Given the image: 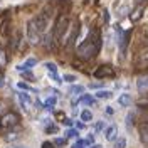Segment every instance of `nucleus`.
Instances as JSON below:
<instances>
[{
    "mask_svg": "<svg viewBox=\"0 0 148 148\" xmlns=\"http://www.w3.org/2000/svg\"><path fill=\"white\" fill-rule=\"evenodd\" d=\"M92 74H94L96 79H106V77H114V76H116V71H114L113 66H110V64H101Z\"/></svg>",
    "mask_w": 148,
    "mask_h": 148,
    "instance_id": "39448f33",
    "label": "nucleus"
},
{
    "mask_svg": "<svg viewBox=\"0 0 148 148\" xmlns=\"http://www.w3.org/2000/svg\"><path fill=\"white\" fill-rule=\"evenodd\" d=\"M14 148H27V147H22V145H17V147H14Z\"/></svg>",
    "mask_w": 148,
    "mask_h": 148,
    "instance_id": "ea45409f",
    "label": "nucleus"
},
{
    "mask_svg": "<svg viewBox=\"0 0 148 148\" xmlns=\"http://www.w3.org/2000/svg\"><path fill=\"white\" fill-rule=\"evenodd\" d=\"M46 131L49 133V135H52V133H56V131H57V126H56V125H47Z\"/></svg>",
    "mask_w": 148,
    "mask_h": 148,
    "instance_id": "c756f323",
    "label": "nucleus"
},
{
    "mask_svg": "<svg viewBox=\"0 0 148 148\" xmlns=\"http://www.w3.org/2000/svg\"><path fill=\"white\" fill-rule=\"evenodd\" d=\"M89 143H92V136H89L88 140H77L73 145V148H86Z\"/></svg>",
    "mask_w": 148,
    "mask_h": 148,
    "instance_id": "aec40b11",
    "label": "nucleus"
},
{
    "mask_svg": "<svg viewBox=\"0 0 148 148\" xmlns=\"http://www.w3.org/2000/svg\"><path fill=\"white\" fill-rule=\"evenodd\" d=\"M77 103H81V104H88V106H91V104H94V98H92V96H89V94H84V96H81V98L77 99Z\"/></svg>",
    "mask_w": 148,
    "mask_h": 148,
    "instance_id": "412c9836",
    "label": "nucleus"
},
{
    "mask_svg": "<svg viewBox=\"0 0 148 148\" xmlns=\"http://www.w3.org/2000/svg\"><path fill=\"white\" fill-rule=\"evenodd\" d=\"M79 22H76L73 25V30H71V34H69V37L64 40V46L69 49V47H73L74 46V42H76V39H77V36H79Z\"/></svg>",
    "mask_w": 148,
    "mask_h": 148,
    "instance_id": "423d86ee",
    "label": "nucleus"
},
{
    "mask_svg": "<svg viewBox=\"0 0 148 148\" xmlns=\"http://www.w3.org/2000/svg\"><path fill=\"white\" fill-rule=\"evenodd\" d=\"M64 123L67 125V126H73V121H71V120H64Z\"/></svg>",
    "mask_w": 148,
    "mask_h": 148,
    "instance_id": "4c0bfd02",
    "label": "nucleus"
},
{
    "mask_svg": "<svg viewBox=\"0 0 148 148\" xmlns=\"http://www.w3.org/2000/svg\"><path fill=\"white\" fill-rule=\"evenodd\" d=\"M62 81H66V83H74V81H76V76H73V74H66L64 77H62Z\"/></svg>",
    "mask_w": 148,
    "mask_h": 148,
    "instance_id": "c85d7f7f",
    "label": "nucleus"
},
{
    "mask_svg": "<svg viewBox=\"0 0 148 148\" xmlns=\"http://www.w3.org/2000/svg\"><path fill=\"white\" fill-rule=\"evenodd\" d=\"M113 96V92L110 91H99V92H96V98H101V99H108V98H111Z\"/></svg>",
    "mask_w": 148,
    "mask_h": 148,
    "instance_id": "b1692460",
    "label": "nucleus"
},
{
    "mask_svg": "<svg viewBox=\"0 0 148 148\" xmlns=\"http://www.w3.org/2000/svg\"><path fill=\"white\" fill-rule=\"evenodd\" d=\"M17 98H18V101H20L22 110L30 111V108H32V99H30V96H29L27 92H17Z\"/></svg>",
    "mask_w": 148,
    "mask_h": 148,
    "instance_id": "0eeeda50",
    "label": "nucleus"
},
{
    "mask_svg": "<svg viewBox=\"0 0 148 148\" xmlns=\"http://www.w3.org/2000/svg\"><path fill=\"white\" fill-rule=\"evenodd\" d=\"M9 62V57H7V51H5V47L0 44V73L5 69V66Z\"/></svg>",
    "mask_w": 148,
    "mask_h": 148,
    "instance_id": "4468645a",
    "label": "nucleus"
},
{
    "mask_svg": "<svg viewBox=\"0 0 148 148\" xmlns=\"http://www.w3.org/2000/svg\"><path fill=\"white\" fill-rule=\"evenodd\" d=\"M143 12H145V3L136 5V7L133 9V12L130 14V20H131V22H138L140 18L143 17Z\"/></svg>",
    "mask_w": 148,
    "mask_h": 148,
    "instance_id": "6e6552de",
    "label": "nucleus"
},
{
    "mask_svg": "<svg viewBox=\"0 0 148 148\" xmlns=\"http://www.w3.org/2000/svg\"><path fill=\"white\" fill-rule=\"evenodd\" d=\"M9 42H10V51H17L18 44H20V34H15V36H9Z\"/></svg>",
    "mask_w": 148,
    "mask_h": 148,
    "instance_id": "dca6fc26",
    "label": "nucleus"
},
{
    "mask_svg": "<svg viewBox=\"0 0 148 148\" xmlns=\"http://www.w3.org/2000/svg\"><path fill=\"white\" fill-rule=\"evenodd\" d=\"M44 66L47 67V71H49V73H57V67H56V64H52V62H46Z\"/></svg>",
    "mask_w": 148,
    "mask_h": 148,
    "instance_id": "cd10ccee",
    "label": "nucleus"
},
{
    "mask_svg": "<svg viewBox=\"0 0 148 148\" xmlns=\"http://www.w3.org/2000/svg\"><path fill=\"white\" fill-rule=\"evenodd\" d=\"M118 103H120V106H130L131 104V96L125 92V94H121L118 98Z\"/></svg>",
    "mask_w": 148,
    "mask_h": 148,
    "instance_id": "6ab92c4d",
    "label": "nucleus"
},
{
    "mask_svg": "<svg viewBox=\"0 0 148 148\" xmlns=\"http://www.w3.org/2000/svg\"><path fill=\"white\" fill-rule=\"evenodd\" d=\"M10 20L9 18H5V20H2V25H0V32L3 34L5 37H9L10 36Z\"/></svg>",
    "mask_w": 148,
    "mask_h": 148,
    "instance_id": "f3484780",
    "label": "nucleus"
},
{
    "mask_svg": "<svg viewBox=\"0 0 148 148\" xmlns=\"http://www.w3.org/2000/svg\"><path fill=\"white\" fill-rule=\"evenodd\" d=\"M104 136H106V140L108 141H113V140L118 136V128H116V125H111V126H108L106 128V131H104Z\"/></svg>",
    "mask_w": 148,
    "mask_h": 148,
    "instance_id": "f8f14e48",
    "label": "nucleus"
},
{
    "mask_svg": "<svg viewBox=\"0 0 148 148\" xmlns=\"http://www.w3.org/2000/svg\"><path fill=\"white\" fill-rule=\"evenodd\" d=\"M54 145H56V147H62V145H66V138H56L54 140Z\"/></svg>",
    "mask_w": 148,
    "mask_h": 148,
    "instance_id": "7c9ffc66",
    "label": "nucleus"
},
{
    "mask_svg": "<svg viewBox=\"0 0 148 148\" xmlns=\"http://www.w3.org/2000/svg\"><path fill=\"white\" fill-rule=\"evenodd\" d=\"M140 140H141L143 145L148 147V121L140 125Z\"/></svg>",
    "mask_w": 148,
    "mask_h": 148,
    "instance_id": "9b49d317",
    "label": "nucleus"
},
{
    "mask_svg": "<svg viewBox=\"0 0 148 148\" xmlns=\"http://www.w3.org/2000/svg\"><path fill=\"white\" fill-rule=\"evenodd\" d=\"M108 20H110V15H108V12L104 10V22H108Z\"/></svg>",
    "mask_w": 148,
    "mask_h": 148,
    "instance_id": "e433bc0d",
    "label": "nucleus"
},
{
    "mask_svg": "<svg viewBox=\"0 0 148 148\" xmlns=\"http://www.w3.org/2000/svg\"><path fill=\"white\" fill-rule=\"evenodd\" d=\"M133 118H135V114H133V113H130L128 116H126V125H128V126L133 125Z\"/></svg>",
    "mask_w": 148,
    "mask_h": 148,
    "instance_id": "473e14b6",
    "label": "nucleus"
},
{
    "mask_svg": "<svg viewBox=\"0 0 148 148\" xmlns=\"http://www.w3.org/2000/svg\"><path fill=\"white\" fill-rule=\"evenodd\" d=\"M36 64H37V59H36V57H29L24 64L17 66V71H27V69H30V67H34Z\"/></svg>",
    "mask_w": 148,
    "mask_h": 148,
    "instance_id": "2eb2a0df",
    "label": "nucleus"
},
{
    "mask_svg": "<svg viewBox=\"0 0 148 148\" xmlns=\"http://www.w3.org/2000/svg\"><path fill=\"white\" fill-rule=\"evenodd\" d=\"M22 73H24V71H22ZM24 77H25L27 81H36V77H34L32 73H24Z\"/></svg>",
    "mask_w": 148,
    "mask_h": 148,
    "instance_id": "2f4dec72",
    "label": "nucleus"
},
{
    "mask_svg": "<svg viewBox=\"0 0 148 148\" xmlns=\"http://www.w3.org/2000/svg\"><path fill=\"white\" fill-rule=\"evenodd\" d=\"M5 131H7V133L3 135V138L7 140V141H14V140H15V138H18V135H20V133H18V131H15L14 128L5 130Z\"/></svg>",
    "mask_w": 148,
    "mask_h": 148,
    "instance_id": "a211bd4d",
    "label": "nucleus"
},
{
    "mask_svg": "<svg viewBox=\"0 0 148 148\" xmlns=\"http://www.w3.org/2000/svg\"><path fill=\"white\" fill-rule=\"evenodd\" d=\"M136 89L140 92H145L148 91V74H143L136 79Z\"/></svg>",
    "mask_w": 148,
    "mask_h": 148,
    "instance_id": "9d476101",
    "label": "nucleus"
},
{
    "mask_svg": "<svg viewBox=\"0 0 148 148\" xmlns=\"http://www.w3.org/2000/svg\"><path fill=\"white\" fill-rule=\"evenodd\" d=\"M101 46H103L101 32L98 29H91L88 37L84 39V42H81L77 46L76 54H77L79 59H83V61H89V59H92V57H96V56L99 54Z\"/></svg>",
    "mask_w": 148,
    "mask_h": 148,
    "instance_id": "f257e3e1",
    "label": "nucleus"
},
{
    "mask_svg": "<svg viewBox=\"0 0 148 148\" xmlns=\"http://www.w3.org/2000/svg\"><path fill=\"white\" fill-rule=\"evenodd\" d=\"M92 148H99V145H92Z\"/></svg>",
    "mask_w": 148,
    "mask_h": 148,
    "instance_id": "a19ab883",
    "label": "nucleus"
},
{
    "mask_svg": "<svg viewBox=\"0 0 148 148\" xmlns=\"http://www.w3.org/2000/svg\"><path fill=\"white\" fill-rule=\"evenodd\" d=\"M136 67H148V49L147 51H143L141 54L138 56V59H136Z\"/></svg>",
    "mask_w": 148,
    "mask_h": 148,
    "instance_id": "ddd939ff",
    "label": "nucleus"
},
{
    "mask_svg": "<svg viewBox=\"0 0 148 148\" xmlns=\"http://www.w3.org/2000/svg\"><path fill=\"white\" fill-rule=\"evenodd\" d=\"M42 148H54V143H51V141H44V143H42Z\"/></svg>",
    "mask_w": 148,
    "mask_h": 148,
    "instance_id": "72a5a7b5",
    "label": "nucleus"
},
{
    "mask_svg": "<svg viewBox=\"0 0 148 148\" xmlns=\"http://www.w3.org/2000/svg\"><path fill=\"white\" fill-rule=\"evenodd\" d=\"M3 83H5V81H3V79H2V77H0V86H3Z\"/></svg>",
    "mask_w": 148,
    "mask_h": 148,
    "instance_id": "58836bf2",
    "label": "nucleus"
},
{
    "mask_svg": "<svg viewBox=\"0 0 148 148\" xmlns=\"http://www.w3.org/2000/svg\"><path fill=\"white\" fill-rule=\"evenodd\" d=\"M81 120L83 121H91L92 120V113L89 110H84L83 113H81Z\"/></svg>",
    "mask_w": 148,
    "mask_h": 148,
    "instance_id": "5701e85b",
    "label": "nucleus"
},
{
    "mask_svg": "<svg viewBox=\"0 0 148 148\" xmlns=\"http://www.w3.org/2000/svg\"><path fill=\"white\" fill-rule=\"evenodd\" d=\"M94 130H96V131H101L103 130V123H98V125L94 126Z\"/></svg>",
    "mask_w": 148,
    "mask_h": 148,
    "instance_id": "c9c22d12",
    "label": "nucleus"
},
{
    "mask_svg": "<svg viewBox=\"0 0 148 148\" xmlns=\"http://www.w3.org/2000/svg\"><path fill=\"white\" fill-rule=\"evenodd\" d=\"M130 37H131V30H126V32H123V36L120 37V51H121V54H123V56H125L126 49H128Z\"/></svg>",
    "mask_w": 148,
    "mask_h": 148,
    "instance_id": "1a4fd4ad",
    "label": "nucleus"
},
{
    "mask_svg": "<svg viewBox=\"0 0 148 148\" xmlns=\"http://www.w3.org/2000/svg\"><path fill=\"white\" fill-rule=\"evenodd\" d=\"M76 136H77V130L69 128L67 131H66V138H76Z\"/></svg>",
    "mask_w": 148,
    "mask_h": 148,
    "instance_id": "393cba45",
    "label": "nucleus"
},
{
    "mask_svg": "<svg viewBox=\"0 0 148 148\" xmlns=\"http://www.w3.org/2000/svg\"><path fill=\"white\" fill-rule=\"evenodd\" d=\"M18 114L17 113H14V111H9V113H5V114H2L0 116V128L2 130H10V128H15L18 125Z\"/></svg>",
    "mask_w": 148,
    "mask_h": 148,
    "instance_id": "20e7f679",
    "label": "nucleus"
},
{
    "mask_svg": "<svg viewBox=\"0 0 148 148\" xmlns=\"http://www.w3.org/2000/svg\"><path fill=\"white\" fill-rule=\"evenodd\" d=\"M147 42H148V36H147Z\"/></svg>",
    "mask_w": 148,
    "mask_h": 148,
    "instance_id": "79ce46f5",
    "label": "nucleus"
},
{
    "mask_svg": "<svg viewBox=\"0 0 148 148\" xmlns=\"http://www.w3.org/2000/svg\"><path fill=\"white\" fill-rule=\"evenodd\" d=\"M18 88H22V89H30V86H27V84H24V83H18ZM32 92H36L34 89H30Z\"/></svg>",
    "mask_w": 148,
    "mask_h": 148,
    "instance_id": "f704fd0d",
    "label": "nucleus"
},
{
    "mask_svg": "<svg viewBox=\"0 0 148 148\" xmlns=\"http://www.w3.org/2000/svg\"><path fill=\"white\" fill-rule=\"evenodd\" d=\"M47 22H49L47 14H39V15H36L34 18L29 20L27 22V40H29V44L37 46V44L40 42L42 36L46 34Z\"/></svg>",
    "mask_w": 148,
    "mask_h": 148,
    "instance_id": "f03ea898",
    "label": "nucleus"
},
{
    "mask_svg": "<svg viewBox=\"0 0 148 148\" xmlns=\"http://www.w3.org/2000/svg\"><path fill=\"white\" fill-rule=\"evenodd\" d=\"M67 29H69V15H67V12L66 10H61V14L57 15L54 22V29H52V40H54V44H64L66 40V32H67Z\"/></svg>",
    "mask_w": 148,
    "mask_h": 148,
    "instance_id": "7ed1b4c3",
    "label": "nucleus"
},
{
    "mask_svg": "<svg viewBox=\"0 0 148 148\" xmlns=\"http://www.w3.org/2000/svg\"><path fill=\"white\" fill-rule=\"evenodd\" d=\"M54 104H56V98H49V99H46V101H44V108L51 110Z\"/></svg>",
    "mask_w": 148,
    "mask_h": 148,
    "instance_id": "bb28decb",
    "label": "nucleus"
},
{
    "mask_svg": "<svg viewBox=\"0 0 148 148\" xmlns=\"http://www.w3.org/2000/svg\"><path fill=\"white\" fill-rule=\"evenodd\" d=\"M113 141H114V148H126V140L123 138V136H120V138H114Z\"/></svg>",
    "mask_w": 148,
    "mask_h": 148,
    "instance_id": "4be33fe9",
    "label": "nucleus"
},
{
    "mask_svg": "<svg viewBox=\"0 0 148 148\" xmlns=\"http://www.w3.org/2000/svg\"><path fill=\"white\" fill-rule=\"evenodd\" d=\"M83 91H84L83 86H73V88L69 89V92H71V94H81Z\"/></svg>",
    "mask_w": 148,
    "mask_h": 148,
    "instance_id": "a878e982",
    "label": "nucleus"
}]
</instances>
